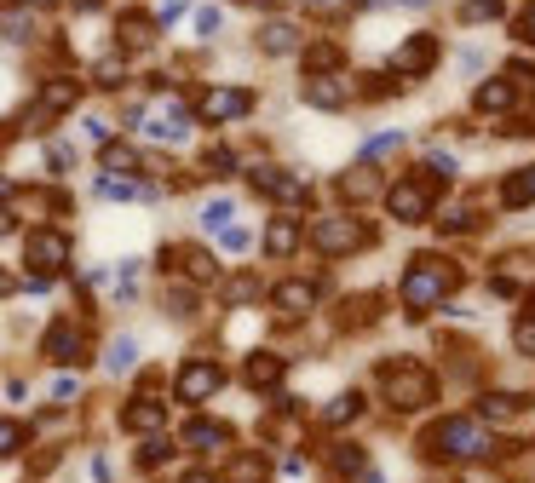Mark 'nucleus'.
Instances as JSON below:
<instances>
[{
  "instance_id": "nucleus-35",
  "label": "nucleus",
  "mask_w": 535,
  "mask_h": 483,
  "mask_svg": "<svg viewBox=\"0 0 535 483\" xmlns=\"http://www.w3.org/2000/svg\"><path fill=\"white\" fill-rule=\"evenodd\" d=\"M231 219H236V202H225V196H219V202H208V207H202V225H208V230H225V225H231Z\"/></svg>"
},
{
  "instance_id": "nucleus-28",
  "label": "nucleus",
  "mask_w": 535,
  "mask_h": 483,
  "mask_svg": "<svg viewBox=\"0 0 535 483\" xmlns=\"http://www.w3.org/2000/svg\"><path fill=\"white\" fill-rule=\"evenodd\" d=\"M265 248H271V253H294V248H300V225H294V219H271Z\"/></svg>"
},
{
  "instance_id": "nucleus-8",
  "label": "nucleus",
  "mask_w": 535,
  "mask_h": 483,
  "mask_svg": "<svg viewBox=\"0 0 535 483\" xmlns=\"http://www.w3.org/2000/svg\"><path fill=\"white\" fill-rule=\"evenodd\" d=\"M41 357L47 363H58V368H70V363H87V334H81V322H70V317H58L41 334Z\"/></svg>"
},
{
  "instance_id": "nucleus-13",
  "label": "nucleus",
  "mask_w": 535,
  "mask_h": 483,
  "mask_svg": "<svg viewBox=\"0 0 535 483\" xmlns=\"http://www.w3.org/2000/svg\"><path fill=\"white\" fill-rule=\"evenodd\" d=\"M185 443H190V449H202V455H213V449H225V443H231V420H208V414H196V420H185Z\"/></svg>"
},
{
  "instance_id": "nucleus-22",
  "label": "nucleus",
  "mask_w": 535,
  "mask_h": 483,
  "mask_svg": "<svg viewBox=\"0 0 535 483\" xmlns=\"http://www.w3.org/2000/svg\"><path fill=\"white\" fill-rule=\"evenodd\" d=\"M300 46V29L288 18H271L265 29H259V52H271V58H282V52H294Z\"/></svg>"
},
{
  "instance_id": "nucleus-42",
  "label": "nucleus",
  "mask_w": 535,
  "mask_h": 483,
  "mask_svg": "<svg viewBox=\"0 0 535 483\" xmlns=\"http://www.w3.org/2000/svg\"><path fill=\"white\" fill-rule=\"evenodd\" d=\"M426 179H455V156L432 150V156H426Z\"/></svg>"
},
{
  "instance_id": "nucleus-44",
  "label": "nucleus",
  "mask_w": 535,
  "mask_h": 483,
  "mask_svg": "<svg viewBox=\"0 0 535 483\" xmlns=\"http://www.w3.org/2000/svg\"><path fill=\"white\" fill-rule=\"evenodd\" d=\"M202 161H208V173H236V156H231V150H208Z\"/></svg>"
},
{
  "instance_id": "nucleus-52",
  "label": "nucleus",
  "mask_w": 535,
  "mask_h": 483,
  "mask_svg": "<svg viewBox=\"0 0 535 483\" xmlns=\"http://www.w3.org/2000/svg\"><path fill=\"white\" fill-rule=\"evenodd\" d=\"M24 6H35V12H47V6H58V0H24Z\"/></svg>"
},
{
  "instance_id": "nucleus-15",
  "label": "nucleus",
  "mask_w": 535,
  "mask_h": 483,
  "mask_svg": "<svg viewBox=\"0 0 535 483\" xmlns=\"http://www.w3.org/2000/svg\"><path fill=\"white\" fill-rule=\"evenodd\" d=\"M265 478H271V460L259 455V449H236L225 460V478L219 483H265Z\"/></svg>"
},
{
  "instance_id": "nucleus-45",
  "label": "nucleus",
  "mask_w": 535,
  "mask_h": 483,
  "mask_svg": "<svg viewBox=\"0 0 535 483\" xmlns=\"http://www.w3.org/2000/svg\"><path fill=\"white\" fill-rule=\"evenodd\" d=\"M75 397H81V386H75L70 374H64V380H52V403H75Z\"/></svg>"
},
{
  "instance_id": "nucleus-24",
  "label": "nucleus",
  "mask_w": 535,
  "mask_h": 483,
  "mask_svg": "<svg viewBox=\"0 0 535 483\" xmlns=\"http://www.w3.org/2000/svg\"><path fill=\"white\" fill-rule=\"evenodd\" d=\"M98 196L104 202H133V196H150V184H139L133 173H98Z\"/></svg>"
},
{
  "instance_id": "nucleus-19",
  "label": "nucleus",
  "mask_w": 535,
  "mask_h": 483,
  "mask_svg": "<svg viewBox=\"0 0 535 483\" xmlns=\"http://www.w3.org/2000/svg\"><path fill=\"white\" fill-rule=\"evenodd\" d=\"M242 380H248L254 391H271L282 380V357H277V351H254V357L242 363Z\"/></svg>"
},
{
  "instance_id": "nucleus-31",
  "label": "nucleus",
  "mask_w": 535,
  "mask_h": 483,
  "mask_svg": "<svg viewBox=\"0 0 535 483\" xmlns=\"http://www.w3.org/2000/svg\"><path fill=\"white\" fill-rule=\"evenodd\" d=\"M24 437H29V426H18L12 414H0V460L18 455V449H24Z\"/></svg>"
},
{
  "instance_id": "nucleus-14",
  "label": "nucleus",
  "mask_w": 535,
  "mask_h": 483,
  "mask_svg": "<svg viewBox=\"0 0 535 483\" xmlns=\"http://www.w3.org/2000/svg\"><path fill=\"white\" fill-rule=\"evenodd\" d=\"M305 104H317V110H346L351 87L340 75H311V81H305Z\"/></svg>"
},
{
  "instance_id": "nucleus-53",
  "label": "nucleus",
  "mask_w": 535,
  "mask_h": 483,
  "mask_svg": "<svg viewBox=\"0 0 535 483\" xmlns=\"http://www.w3.org/2000/svg\"><path fill=\"white\" fill-rule=\"evenodd\" d=\"M0 294H12V276H6V271H0Z\"/></svg>"
},
{
  "instance_id": "nucleus-32",
  "label": "nucleus",
  "mask_w": 535,
  "mask_h": 483,
  "mask_svg": "<svg viewBox=\"0 0 535 483\" xmlns=\"http://www.w3.org/2000/svg\"><path fill=\"white\" fill-rule=\"evenodd\" d=\"M397 150H403V133H380V138H369V144H363V167H374V161L397 156Z\"/></svg>"
},
{
  "instance_id": "nucleus-50",
  "label": "nucleus",
  "mask_w": 535,
  "mask_h": 483,
  "mask_svg": "<svg viewBox=\"0 0 535 483\" xmlns=\"http://www.w3.org/2000/svg\"><path fill=\"white\" fill-rule=\"evenodd\" d=\"M179 12H185V0H162V23H173Z\"/></svg>"
},
{
  "instance_id": "nucleus-48",
  "label": "nucleus",
  "mask_w": 535,
  "mask_h": 483,
  "mask_svg": "<svg viewBox=\"0 0 535 483\" xmlns=\"http://www.w3.org/2000/svg\"><path fill=\"white\" fill-rule=\"evenodd\" d=\"M443 230H449V236H461V230H472V213H443Z\"/></svg>"
},
{
  "instance_id": "nucleus-29",
  "label": "nucleus",
  "mask_w": 535,
  "mask_h": 483,
  "mask_svg": "<svg viewBox=\"0 0 535 483\" xmlns=\"http://www.w3.org/2000/svg\"><path fill=\"white\" fill-rule=\"evenodd\" d=\"M133 363H139V340H133V334H121V340L104 351V368H110V374H127Z\"/></svg>"
},
{
  "instance_id": "nucleus-43",
  "label": "nucleus",
  "mask_w": 535,
  "mask_h": 483,
  "mask_svg": "<svg viewBox=\"0 0 535 483\" xmlns=\"http://www.w3.org/2000/svg\"><path fill=\"white\" fill-rule=\"evenodd\" d=\"M512 345H518L524 357H535V317H524L518 328H512Z\"/></svg>"
},
{
  "instance_id": "nucleus-33",
  "label": "nucleus",
  "mask_w": 535,
  "mask_h": 483,
  "mask_svg": "<svg viewBox=\"0 0 535 483\" xmlns=\"http://www.w3.org/2000/svg\"><path fill=\"white\" fill-rule=\"evenodd\" d=\"M357 414H363V397L346 391V397H334V403L323 409V420H328V426H340V420H357Z\"/></svg>"
},
{
  "instance_id": "nucleus-23",
  "label": "nucleus",
  "mask_w": 535,
  "mask_h": 483,
  "mask_svg": "<svg viewBox=\"0 0 535 483\" xmlns=\"http://www.w3.org/2000/svg\"><path fill=\"white\" fill-rule=\"evenodd\" d=\"M340 196H346V202H374V196H380V173H374V167L340 173Z\"/></svg>"
},
{
  "instance_id": "nucleus-21",
  "label": "nucleus",
  "mask_w": 535,
  "mask_h": 483,
  "mask_svg": "<svg viewBox=\"0 0 535 483\" xmlns=\"http://www.w3.org/2000/svg\"><path fill=\"white\" fill-rule=\"evenodd\" d=\"M530 202H535V167L507 173V179H501V207H512V213H518V207H530Z\"/></svg>"
},
{
  "instance_id": "nucleus-2",
  "label": "nucleus",
  "mask_w": 535,
  "mask_h": 483,
  "mask_svg": "<svg viewBox=\"0 0 535 483\" xmlns=\"http://www.w3.org/2000/svg\"><path fill=\"white\" fill-rule=\"evenodd\" d=\"M426 455H443V460H478L489 455V437L472 414H443L438 426L426 432Z\"/></svg>"
},
{
  "instance_id": "nucleus-30",
  "label": "nucleus",
  "mask_w": 535,
  "mask_h": 483,
  "mask_svg": "<svg viewBox=\"0 0 535 483\" xmlns=\"http://www.w3.org/2000/svg\"><path fill=\"white\" fill-rule=\"evenodd\" d=\"M104 173H133V167H139V150H133V144H104Z\"/></svg>"
},
{
  "instance_id": "nucleus-36",
  "label": "nucleus",
  "mask_w": 535,
  "mask_h": 483,
  "mask_svg": "<svg viewBox=\"0 0 535 483\" xmlns=\"http://www.w3.org/2000/svg\"><path fill=\"white\" fill-rule=\"evenodd\" d=\"M334 472H340V478L363 472V449H357V443H340V449H334Z\"/></svg>"
},
{
  "instance_id": "nucleus-37",
  "label": "nucleus",
  "mask_w": 535,
  "mask_h": 483,
  "mask_svg": "<svg viewBox=\"0 0 535 483\" xmlns=\"http://www.w3.org/2000/svg\"><path fill=\"white\" fill-rule=\"evenodd\" d=\"M495 23V18H501V0H466V6H461V23Z\"/></svg>"
},
{
  "instance_id": "nucleus-51",
  "label": "nucleus",
  "mask_w": 535,
  "mask_h": 483,
  "mask_svg": "<svg viewBox=\"0 0 535 483\" xmlns=\"http://www.w3.org/2000/svg\"><path fill=\"white\" fill-rule=\"evenodd\" d=\"M12 230H18V219H12V213L0 207V236H12Z\"/></svg>"
},
{
  "instance_id": "nucleus-46",
  "label": "nucleus",
  "mask_w": 535,
  "mask_h": 483,
  "mask_svg": "<svg viewBox=\"0 0 535 483\" xmlns=\"http://www.w3.org/2000/svg\"><path fill=\"white\" fill-rule=\"evenodd\" d=\"M219 242H225V253H242V248H248V230L225 225V230H219Z\"/></svg>"
},
{
  "instance_id": "nucleus-1",
  "label": "nucleus",
  "mask_w": 535,
  "mask_h": 483,
  "mask_svg": "<svg viewBox=\"0 0 535 483\" xmlns=\"http://www.w3.org/2000/svg\"><path fill=\"white\" fill-rule=\"evenodd\" d=\"M455 288H461V271H455L449 259H438V253H415V259H409V271H403V299H409L415 311L449 299Z\"/></svg>"
},
{
  "instance_id": "nucleus-41",
  "label": "nucleus",
  "mask_w": 535,
  "mask_h": 483,
  "mask_svg": "<svg viewBox=\"0 0 535 483\" xmlns=\"http://www.w3.org/2000/svg\"><path fill=\"white\" fill-rule=\"evenodd\" d=\"M70 167H75V150L52 138V144H47V173H70Z\"/></svg>"
},
{
  "instance_id": "nucleus-17",
  "label": "nucleus",
  "mask_w": 535,
  "mask_h": 483,
  "mask_svg": "<svg viewBox=\"0 0 535 483\" xmlns=\"http://www.w3.org/2000/svg\"><path fill=\"white\" fill-rule=\"evenodd\" d=\"M432 64H438V35H409V41H403V52H397V69L426 75Z\"/></svg>"
},
{
  "instance_id": "nucleus-40",
  "label": "nucleus",
  "mask_w": 535,
  "mask_h": 483,
  "mask_svg": "<svg viewBox=\"0 0 535 483\" xmlns=\"http://www.w3.org/2000/svg\"><path fill=\"white\" fill-rule=\"evenodd\" d=\"M190 29H196V35L208 41V35H219V29H225V12H219V6H202V12H196V23H190Z\"/></svg>"
},
{
  "instance_id": "nucleus-7",
  "label": "nucleus",
  "mask_w": 535,
  "mask_h": 483,
  "mask_svg": "<svg viewBox=\"0 0 535 483\" xmlns=\"http://www.w3.org/2000/svg\"><path fill=\"white\" fill-rule=\"evenodd\" d=\"M254 115V92L248 87H202L196 92V121H242Z\"/></svg>"
},
{
  "instance_id": "nucleus-39",
  "label": "nucleus",
  "mask_w": 535,
  "mask_h": 483,
  "mask_svg": "<svg viewBox=\"0 0 535 483\" xmlns=\"http://www.w3.org/2000/svg\"><path fill=\"white\" fill-rule=\"evenodd\" d=\"M0 35H6V41H29V35H35V23H29L24 12H6V18H0Z\"/></svg>"
},
{
  "instance_id": "nucleus-12",
  "label": "nucleus",
  "mask_w": 535,
  "mask_h": 483,
  "mask_svg": "<svg viewBox=\"0 0 535 483\" xmlns=\"http://www.w3.org/2000/svg\"><path fill=\"white\" fill-rule=\"evenodd\" d=\"M116 46H121V52H150V46H156V18H144V12H121V18H116Z\"/></svg>"
},
{
  "instance_id": "nucleus-20",
  "label": "nucleus",
  "mask_w": 535,
  "mask_h": 483,
  "mask_svg": "<svg viewBox=\"0 0 535 483\" xmlns=\"http://www.w3.org/2000/svg\"><path fill=\"white\" fill-rule=\"evenodd\" d=\"M472 104H478L484 115H495V110H512V104H518V81H501V75H495V81H484V87L472 92Z\"/></svg>"
},
{
  "instance_id": "nucleus-3",
  "label": "nucleus",
  "mask_w": 535,
  "mask_h": 483,
  "mask_svg": "<svg viewBox=\"0 0 535 483\" xmlns=\"http://www.w3.org/2000/svg\"><path fill=\"white\" fill-rule=\"evenodd\" d=\"M380 386H386V403H392V409L409 414V409H426V403H432L438 380H432V368L397 357V363H380Z\"/></svg>"
},
{
  "instance_id": "nucleus-26",
  "label": "nucleus",
  "mask_w": 535,
  "mask_h": 483,
  "mask_svg": "<svg viewBox=\"0 0 535 483\" xmlns=\"http://www.w3.org/2000/svg\"><path fill=\"white\" fill-rule=\"evenodd\" d=\"M167 460H173V437L150 432V437L139 443V455H133V466H139V472H162Z\"/></svg>"
},
{
  "instance_id": "nucleus-34",
  "label": "nucleus",
  "mask_w": 535,
  "mask_h": 483,
  "mask_svg": "<svg viewBox=\"0 0 535 483\" xmlns=\"http://www.w3.org/2000/svg\"><path fill=\"white\" fill-rule=\"evenodd\" d=\"M121 81H127V69H121V58H98V64H93V87L116 92Z\"/></svg>"
},
{
  "instance_id": "nucleus-16",
  "label": "nucleus",
  "mask_w": 535,
  "mask_h": 483,
  "mask_svg": "<svg viewBox=\"0 0 535 483\" xmlns=\"http://www.w3.org/2000/svg\"><path fill=\"white\" fill-rule=\"evenodd\" d=\"M271 305H277V317H305V311L317 305V288H311V282H277V288H271Z\"/></svg>"
},
{
  "instance_id": "nucleus-38",
  "label": "nucleus",
  "mask_w": 535,
  "mask_h": 483,
  "mask_svg": "<svg viewBox=\"0 0 535 483\" xmlns=\"http://www.w3.org/2000/svg\"><path fill=\"white\" fill-rule=\"evenodd\" d=\"M254 294H259V282H254L248 271H242V276L231 282V288H225V305H254Z\"/></svg>"
},
{
  "instance_id": "nucleus-10",
  "label": "nucleus",
  "mask_w": 535,
  "mask_h": 483,
  "mask_svg": "<svg viewBox=\"0 0 535 483\" xmlns=\"http://www.w3.org/2000/svg\"><path fill=\"white\" fill-rule=\"evenodd\" d=\"M156 265H162V271L190 276V282H213V276H219V259H213L208 248H162Z\"/></svg>"
},
{
  "instance_id": "nucleus-47",
  "label": "nucleus",
  "mask_w": 535,
  "mask_h": 483,
  "mask_svg": "<svg viewBox=\"0 0 535 483\" xmlns=\"http://www.w3.org/2000/svg\"><path fill=\"white\" fill-rule=\"evenodd\" d=\"M512 29H518V41H530V46H535V0L524 6V18L512 23Z\"/></svg>"
},
{
  "instance_id": "nucleus-4",
  "label": "nucleus",
  "mask_w": 535,
  "mask_h": 483,
  "mask_svg": "<svg viewBox=\"0 0 535 483\" xmlns=\"http://www.w3.org/2000/svg\"><path fill=\"white\" fill-rule=\"evenodd\" d=\"M24 259H29V276H35V282H52V276L70 265V236H64V230H29Z\"/></svg>"
},
{
  "instance_id": "nucleus-27",
  "label": "nucleus",
  "mask_w": 535,
  "mask_h": 483,
  "mask_svg": "<svg viewBox=\"0 0 535 483\" xmlns=\"http://www.w3.org/2000/svg\"><path fill=\"white\" fill-rule=\"evenodd\" d=\"M340 64H346V52H340L334 41L305 46V69H311V75H340Z\"/></svg>"
},
{
  "instance_id": "nucleus-18",
  "label": "nucleus",
  "mask_w": 535,
  "mask_h": 483,
  "mask_svg": "<svg viewBox=\"0 0 535 483\" xmlns=\"http://www.w3.org/2000/svg\"><path fill=\"white\" fill-rule=\"evenodd\" d=\"M524 409H530L524 391H484V397H478V414H484V420H518Z\"/></svg>"
},
{
  "instance_id": "nucleus-6",
  "label": "nucleus",
  "mask_w": 535,
  "mask_h": 483,
  "mask_svg": "<svg viewBox=\"0 0 535 483\" xmlns=\"http://www.w3.org/2000/svg\"><path fill=\"white\" fill-rule=\"evenodd\" d=\"M219 386H225V368L213 363V357H190V363H179V374H173L179 403H208V397H219Z\"/></svg>"
},
{
  "instance_id": "nucleus-49",
  "label": "nucleus",
  "mask_w": 535,
  "mask_h": 483,
  "mask_svg": "<svg viewBox=\"0 0 535 483\" xmlns=\"http://www.w3.org/2000/svg\"><path fill=\"white\" fill-rule=\"evenodd\" d=\"M179 483H219V478H213L208 466H190V472H185V478H179Z\"/></svg>"
},
{
  "instance_id": "nucleus-11",
  "label": "nucleus",
  "mask_w": 535,
  "mask_h": 483,
  "mask_svg": "<svg viewBox=\"0 0 535 483\" xmlns=\"http://www.w3.org/2000/svg\"><path fill=\"white\" fill-rule=\"evenodd\" d=\"M167 426V403L162 397H133V403H121V432L133 437H150Z\"/></svg>"
},
{
  "instance_id": "nucleus-9",
  "label": "nucleus",
  "mask_w": 535,
  "mask_h": 483,
  "mask_svg": "<svg viewBox=\"0 0 535 483\" xmlns=\"http://www.w3.org/2000/svg\"><path fill=\"white\" fill-rule=\"evenodd\" d=\"M426 207H432V190H426V179H403L386 190V213H392L397 225H420L426 219Z\"/></svg>"
},
{
  "instance_id": "nucleus-25",
  "label": "nucleus",
  "mask_w": 535,
  "mask_h": 483,
  "mask_svg": "<svg viewBox=\"0 0 535 483\" xmlns=\"http://www.w3.org/2000/svg\"><path fill=\"white\" fill-rule=\"evenodd\" d=\"M81 104V81H70V75H58V81H47L41 87V110H75Z\"/></svg>"
},
{
  "instance_id": "nucleus-5",
  "label": "nucleus",
  "mask_w": 535,
  "mask_h": 483,
  "mask_svg": "<svg viewBox=\"0 0 535 483\" xmlns=\"http://www.w3.org/2000/svg\"><path fill=\"white\" fill-rule=\"evenodd\" d=\"M363 242H369V230L357 225L351 213H328V219H317V225H311V248L328 253V259H340V253L363 248Z\"/></svg>"
}]
</instances>
